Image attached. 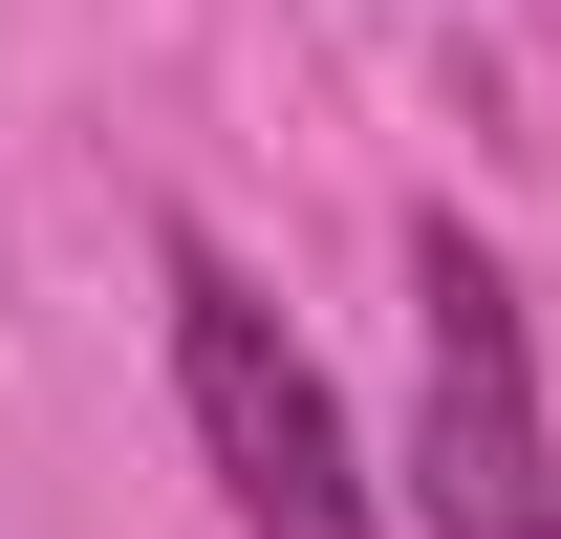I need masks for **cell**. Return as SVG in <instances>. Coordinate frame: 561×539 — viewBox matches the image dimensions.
I'll use <instances>...</instances> for the list:
<instances>
[{"mask_svg": "<svg viewBox=\"0 0 561 539\" xmlns=\"http://www.w3.org/2000/svg\"><path fill=\"white\" fill-rule=\"evenodd\" d=\"M173 389H195V454H216V496H238V539H389L324 367H302L280 302L238 260H195V238H173Z\"/></svg>", "mask_w": 561, "mask_h": 539, "instance_id": "2", "label": "cell"}, {"mask_svg": "<svg viewBox=\"0 0 561 539\" xmlns=\"http://www.w3.org/2000/svg\"><path fill=\"white\" fill-rule=\"evenodd\" d=\"M411 518L432 539H561L540 345H518V280L454 216H411Z\"/></svg>", "mask_w": 561, "mask_h": 539, "instance_id": "1", "label": "cell"}]
</instances>
